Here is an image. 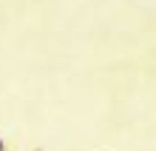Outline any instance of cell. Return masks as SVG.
I'll return each instance as SVG.
<instances>
[{"instance_id":"1","label":"cell","mask_w":156,"mask_h":151,"mask_svg":"<svg viewBox=\"0 0 156 151\" xmlns=\"http://www.w3.org/2000/svg\"><path fill=\"white\" fill-rule=\"evenodd\" d=\"M0 151H12V145H9V140L0 134Z\"/></svg>"}]
</instances>
